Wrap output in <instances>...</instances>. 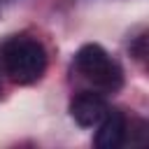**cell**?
<instances>
[{
    "instance_id": "cell-1",
    "label": "cell",
    "mask_w": 149,
    "mask_h": 149,
    "mask_svg": "<svg viewBox=\"0 0 149 149\" xmlns=\"http://www.w3.org/2000/svg\"><path fill=\"white\" fill-rule=\"evenodd\" d=\"M2 63L14 84H33L47 70V51L33 37H14L2 49Z\"/></svg>"
},
{
    "instance_id": "cell-2",
    "label": "cell",
    "mask_w": 149,
    "mask_h": 149,
    "mask_svg": "<svg viewBox=\"0 0 149 149\" xmlns=\"http://www.w3.org/2000/svg\"><path fill=\"white\" fill-rule=\"evenodd\" d=\"M74 65L79 74H84V79H88L95 88L105 93H116L123 84V72L119 63L100 44H84L74 56Z\"/></svg>"
},
{
    "instance_id": "cell-3",
    "label": "cell",
    "mask_w": 149,
    "mask_h": 149,
    "mask_svg": "<svg viewBox=\"0 0 149 149\" xmlns=\"http://www.w3.org/2000/svg\"><path fill=\"white\" fill-rule=\"evenodd\" d=\"M107 109H109L107 100H105L100 93H93V91H84V93L74 95L72 102H70V114H72V119H74L79 126H84V128L98 126L100 119L107 114Z\"/></svg>"
},
{
    "instance_id": "cell-4",
    "label": "cell",
    "mask_w": 149,
    "mask_h": 149,
    "mask_svg": "<svg viewBox=\"0 0 149 149\" xmlns=\"http://www.w3.org/2000/svg\"><path fill=\"white\" fill-rule=\"evenodd\" d=\"M126 140V116L119 109H107V114L98 123V133L93 144L98 149H116Z\"/></svg>"
},
{
    "instance_id": "cell-5",
    "label": "cell",
    "mask_w": 149,
    "mask_h": 149,
    "mask_svg": "<svg viewBox=\"0 0 149 149\" xmlns=\"http://www.w3.org/2000/svg\"><path fill=\"white\" fill-rule=\"evenodd\" d=\"M130 51H133V56H135L137 61H142V58L147 56V35H140V37L130 44Z\"/></svg>"
}]
</instances>
